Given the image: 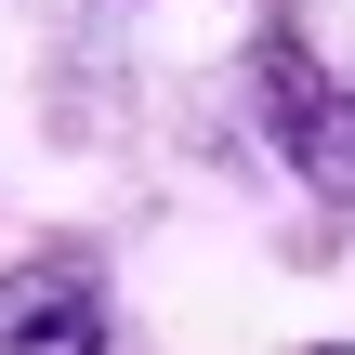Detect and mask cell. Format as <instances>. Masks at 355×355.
<instances>
[{
  "instance_id": "2",
  "label": "cell",
  "mask_w": 355,
  "mask_h": 355,
  "mask_svg": "<svg viewBox=\"0 0 355 355\" xmlns=\"http://www.w3.org/2000/svg\"><path fill=\"white\" fill-rule=\"evenodd\" d=\"M0 355H132V329H119V263L92 237H26L0 263Z\"/></svg>"
},
{
  "instance_id": "1",
  "label": "cell",
  "mask_w": 355,
  "mask_h": 355,
  "mask_svg": "<svg viewBox=\"0 0 355 355\" xmlns=\"http://www.w3.org/2000/svg\"><path fill=\"white\" fill-rule=\"evenodd\" d=\"M237 105H250L263 158H277L329 224H355V13L343 0H250Z\"/></svg>"
}]
</instances>
